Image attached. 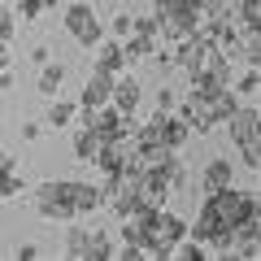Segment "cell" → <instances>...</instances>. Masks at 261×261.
Masks as SVG:
<instances>
[{
    "label": "cell",
    "mask_w": 261,
    "mask_h": 261,
    "mask_svg": "<svg viewBox=\"0 0 261 261\" xmlns=\"http://www.w3.org/2000/svg\"><path fill=\"white\" fill-rule=\"evenodd\" d=\"M235 183V166L226 157H214L209 166H200V192H222V187H231Z\"/></svg>",
    "instance_id": "9c48e42d"
},
{
    "label": "cell",
    "mask_w": 261,
    "mask_h": 261,
    "mask_svg": "<svg viewBox=\"0 0 261 261\" xmlns=\"http://www.w3.org/2000/svg\"><path fill=\"white\" fill-rule=\"evenodd\" d=\"M13 27H18V13H13V5L0 0V39H5V44L13 39Z\"/></svg>",
    "instance_id": "ac0fdd59"
},
{
    "label": "cell",
    "mask_w": 261,
    "mask_h": 261,
    "mask_svg": "<svg viewBox=\"0 0 261 261\" xmlns=\"http://www.w3.org/2000/svg\"><path fill=\"white\" fill-rule=\"evenodd\" d=\"M31 205H35V214L48 218V222H74L79 218L70 178H48V183H39L35 192H31Z\"/></svg>",
    "instance_id": "6da1fadb"
},
{
    "label": "cell",
    "mask_w": 261,
    "mask_h": 261,
    "mask_svg": "<svg viewBox=\"0 0 261 261\" xmlns=\"http://www.w3.org/2000/svg\"><path fill=\"white\" fill-rule=\"evenodd\" d=\"M70 187H74V205H79V218H83V214H96V209L105 205L100 183H83V178H70Z\"/></svg>",
    "instance_id": "4fadbf2b"
},
{
    "label": "cell",
    "mask_w": 261,
    "mask_h": 261,
    "mask_svg": "<svg viewBox=\"0 0 261 261\" xmlns=\"http://www.w3.org/2000/svg\"><path fill=\"white\" fill-rule=\"evenodd\" d=\"M109 92H113V74H105V70H96L92 79L83 83V96H79V109H100V105H109Z\"/></svg>",
    "instance_id": "ba28073f"
},
{
    "label": "cell",
    "mask_w": 261,
    "mask_h": 261,
    "mask_svg": "<svg viewBox=\"0 0 261 261\" xmlns=\"http://www.w3.org/2000/svg\"><path fill=\"white\" fill-rule=\"evenodd\" d=\"M96 70H105V74H122L126 70V48H122V39H100L96 44Z\"/></svg>",
    "instance_id": "8fae6325"
},
{
    "label": "cell",
    "mask_w": 261,
    "mask_h": 261,
    "mask_svg": "<svg viewBox=\"0 0 261 261\" xmlns=\"http://www.w3.org/2000/svg\"><path fill=\"white\" fill-rule=\"evenodd\" d=\"M144 100V83L135 74H113V92H109V105L118 113H135Z\"/></svg>",
    "instance_id": "52a82bcc"
},
{
    "label": "cell",
    "mask_w": 261,
    "mask_h": 261,
    "mask_svg": "<svg viewBox=\"0 0 261 261\" xmlns=\"http://www.w3.org/2000/svg\"><path fill=\"white\" fill-rule=\"evenodd\" d=\"M65 257L70 261H109L113 257V240L100 226L65 222Z\"/></svg>",
    "instance_id": "3957f363"
},
{
    "label": "cell",
    "mask_w": 261,
    "mask_h": 261,
    "mask_svg": "<svg viewBox=\"0 0 261 261\" xmlns=\"http://www.w3.org/2000/svg\"><path fill=\"white\" fill-rule=\"evenodd\" d=\"M13 13L27 18V22H35L39 13H44V0H13Z\"/></svg>",
    "instance_id": "d6986e66"
},
{
    "label": "cell",
    "mask_w": 261,
    "mask_h": 261,
    "mask_svg": "<svg viewBox=\"0 0 261 261\" xmlns=\"http://www.w3.org/2000/svg\"><path fill=\"white\" fill-rule=\"evenodd\" d=\"M235 148H240V170H248V174H257V170H261V140L235 144Z\"/></svg>",
    "instance_id": "e0dca14e"
},
{
    "label": "cell",
    "mask_w": 261,
    "mask_h": 261,
    "mask_svg": "<svg viewBox=\"0 0 261 261\" xmlns=\"http://www.w3.org/2000/svg\"><path fill=\"white\" fill-rule=\"evenodd\" d=\"M31 61H35V65H44V61H53V53H48V48H44V44H39V48H35V53H31Z\"/></svg>",
    "instance_id": "603a6c76"
},
{
    "label": "cell",
    "mask_w": 261,
    "mask_h": 261,
    "mask_svg": "<svg viewBox=\"0 0 261 261\" xmlns=\"http://www.w3.org/2000/svg\"><path fill=\"white\" fill-rule=\"evenodd\" d=\"M152 22H157L161 39H187L200 27V5L196 0H157L152 5Z\"/></svg>",
    "instance_id": "7a4b0ae2"
},
{
    "label": "cell",
    "mask_w": 261,
    "mask_h": 261,
    "mask_svg": "<svg viewBox=\"0 0 261 261\" xmlns=\"http://www.w3.org/2000/svg\"><path fill=\"white\" fill-rule=\"evenodd\" d=\"M0 157H5V148H0Z\"/></svg>",
    "instance_id": "d4e9b609"
},
{
    "label": "cell",
    "mask_w": 261,
    "mask_h": 261,
    "mask_svg": "<svg viewBox=\"0 0 261 261\" xmlns=\"http://www.w3.org/2000/svg\"><path fill=\"white\" fill-rule=\"evenodd\" d=\"M174 105H178V92L161 87V92H157V113H174Z\"/></svg>",
    "instance_id": "44dd1931"
},
{
    "label": "cell",
    "mask_w": 261,
    "mask_h": 261,
    "mask_svg": "<svg viewBox=\"0 0 261 261\" xmlns=\"http://www.w3.org/2000/svg\"><path fill=\"white\" fill-rule=\"evenodd\" d=\"M61 83H65V65L61 61H44L39 65V96H48V100H53L57 92H61Z\"/></svg>",
    "instance_id": "5bb4252c"
},
{
    "label": "cell",
    "mask_w": 261,
    "mask_h": 261,
    "mask_svg": "<svg viewBox=\"0 0 261 261\" xmlns=\"http://www.w3.org/2000/svg\"><path fill=\"white\" fill-rule=\"evenodd\" d=\"M130 27H135V18H130V13H126V9H122V13H118V18H113V22H109V31H113V39H126V35H130Z\"/></svg>",
    "instance_id": "ffe728a7"
},
{
    "label": "cell",
    "mask_w": 261,
    "mask_h": 261,
    "mask_svg": "<svg viewBox=\"0 0 261 261\" xmlns=\"http://www.w3.org/2000/svg\"><path fill=\"white\" fill-rule=\"evenodd\" d=\"M61 27L70 31V39L83 44V48H96L105 39V22H100V13H96L92 0H70V5L61 9Z\"/></svg>",
    "instance_id": "277c9868"
},
{
    "label": "cell",
    "mask_w": 261,
    "mask_h": 261,
    "mask_svg": "<svg viewBox=\"0 0 261 261\" xmlns=\"http://www.w3.org/2000/svg\"><path fill=\"white\" fill-rule=\"evenodd\" d=\"M74 118H79V100H53V105H48V126L65 130Z\"/></svg>",
    "instance_id": "2e32d148"
},
{
    "label": "cell",
    "mask_w": 261,
    "mask_h": 261,
    "mask_svg": "<svg viewBox=\"0 0 261 261\" xmlns=\"http://www.w3.org/2000/svg\"><path fill=\"white\" fill-rule=\"evenodd\" d=\"M226 87H231L240 100H257V92H261V70H257V65H248V61H240Z\"/></svg>",
    "instance_id": "30bf717a"
},
{
    "label": "cell",
    "mask_w": 261,
    "mask_h": 261,
    "mask_svg": "<svg viewBox=\"0 0 261 261\" xmlns=\"http://www.w3.org/2000/svg\"><path fill=\"white\" fill-rule=\"evenodd\" d=\"M39 135H44L39 122H22V140H39Z\"/></svg>",
    "instance_id": "7402d4cb"
},
{
    "label": "cell",
    "mask_w": 261,
    "mask_h": 261,
    "mask_svg": "<svg viewBox=\"0 0 261 261\" xmlns=\"http://www.w3.org/2000/svg\"><path fill=\"white\" fill-rule=\"evenodd\" d=\"M96 152H100V135H96V130H92V126L83 122V126L74 130V157L92 166V161H96Z\"/></svg>",
    "instance_id": "9a60e30c"
},
{
    "label": "cell",
    "mask_w": 261,
    "mask_h": 261,
    "mask_svg": "<svg viewBox=\"0 0 261 261\" xmlns=\"http://www.w3.org/2000/svg\"><path fill=\"white\" fill-rule=\"evenodd\" d=\"M18 257H22V261H35V257H39V248H35V244H22Z\"/></svg>",
    "instance_id": "cb8c5ba5"
},
{
    "label": "cell",
    "mask_w": 261,
    "mask_h": 261,
    "mask_svg": "<svg viewBox=\"0 0 261 261\" xmlns=\"http://www.w3.org/2000/svg\"><path fill=\"white\" fill-rule=\"evenodd\" d=\"M226 135H231V144H248V140H261V109L252 100H240L231 113L222 118Z\"/></svg>",
    "instance_id": "5b68a950"
},
{
    "label": "cell",
    "mask_w": 261,
    "mask_h": 261,
    "mask_svg": "<svg viewBox=\"0 0 261 261\" xmlns=\"http://www.w3.org/2000/svg\"><path fill=\"white\" fill-rule=\"evenodd\" d=\"M18 196H27V178L18 174V161L5 152L0 157V200H18Z\"/></svg>",
    "instance_id": "7c38bea8"
},
{
    "label": "cell",
    "mask_w": 261,
    "mask_h": 261,
    "mask_svg": "<svg viewBox=\"0 0 261 261\" xmlns=\"http://www.w3.org/2000/svg\"><path fill=\"white\" fill-rule=\"evenodd\" d=\"M157 44H161V31H157V22H152V18H135L130 35L122 39V48H126V61H152Z\"/></svg>",
    "instance_id": "8992f818"
}]
</instances>
